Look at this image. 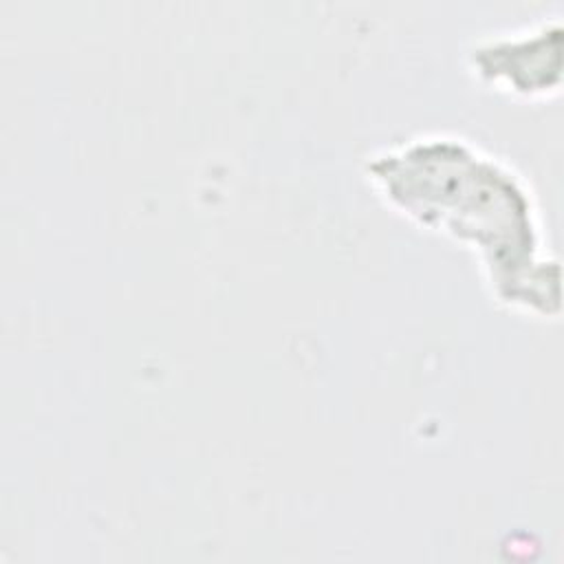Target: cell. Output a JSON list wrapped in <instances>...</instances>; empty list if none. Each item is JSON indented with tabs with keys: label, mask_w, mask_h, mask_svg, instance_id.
I'll return each instance as SVG.
<instances>
[{
	"label": "cell",
	"mask_w": 564,
	"mask_h": 564,
	"mask_svg": "<svg viewBox=\"0 0 564 564\" xmlns=\"http://www.w3.org/2000/svg\"><path fill=\"white\" fill-rule=\"evenodd\" d=\"M364 174L390 207L467 245L500 304L557 313V262L546 253L533 194L509 163L458 134L427 132L379 148Z\"/></svg>",
	"instance_id": "cell-1"
},
{
	"label": "cell",
	"mask_w": 564,
	"mask_h": 564,
	"mask_svg": "<svg viewBox=\"0 0 564 564\" xmlns=\"http://www.w3.org/2000/svg\"><path fill=\"white\" fill-rule=\"evenodd\" d=\"M469 70L485 84L522 97H544L560 86V20L478 37L467 48Z\"/></svg>",
	"instance_id": "cell-2"
}]
</instances>
